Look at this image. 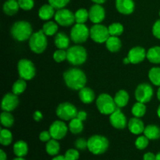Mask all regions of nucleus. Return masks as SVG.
Returning <instances> with one entry per match:
<instances>
[{"label":"nucleus","mask_w":160,"mask_h":160,"mask_svg":"<svg viewBox=\"0 0 160 160\" xmlns=\"http://www.w3.org/2000/svg\"><path fill=\"white\" fill-rule=\"evenodd\" d=\"M67 61L73 66H81L86 62L88 53L85 48L80 45L71 46L67 50Z\"/></svg>","instance_id":"obj_4"},{"label":"nucleus","mask_w":160,"mask_h":160,"mask_svg":"<svg viewBox=\"0 0 160 160\" xmlns=\"http://www.w3.org/2000/svg\"><path fill=\"white\" fill-rule=\"evenodd\" d=\"M159 17H160V10H159Z\"/></svg>","instance_id":"obj_58"},{"label":"nucleus","mask_w":160,"mask_h":160,"mask_svg":"<svg viewBox=\"0 0 160 160\" xmlns=\"http://www.w3.org/2000/svg\"><path fill=\"white\" fill-rule=\"evenodd\" d=\"M92 2H93L94 3H95V4H100V5H102V4H103V3L105 2L106 1V0H92Z\"/></svg>","instance_id":"obj_52"},{"label":"nucleus","mask_w":160,"mask_h":160,"mask_svg":"<svg viewBox=\"0 0 160 160\" xmlns=\"http://www.w3.org/2000/svg\"><path fill=\"white\" fill-rule=\"evenodd\" d=\"M29 47L31 51L37 54H41L43 52L48 45L47 36L42 30L33 33L32 35L29 38Z\"/></svg>","instance_id":"obj_5"},{"label":"nucleus","mask_w":160,"mask_h":160,"mask_svg":"<svg viewBox=\"0 0 160 160\" xmlns=\"http://www.w3.org/2000/svg\"><path fill=\"white\" fill-rule=\"evenodd\" d=\"M56 115L60 120L69 121L77 117L78 115V109L70 102L61 103L56 108Z\"/></svg>","instance_id":"obj_9"},{"label":"nucleus","mask_w":160,"mask_h":160,"mask_svg":"<svg viewBox=\"0 0 160 160\" xmlns=\"http://www.w3.org/2000/svg\"><path fill=\"white\" fill-rule=\"evenodd\" d=\"M146 58L150 62L154 64L160 63V46H153L147 51Z\"/></svg>","instance_id":"obj_28"},{"label":"nucleus","mask_w":160,"mask_h":160,"mask_svg":"<svg viewBox=\"0 0 160 160\" xmlns=\"http://www.w3.org/2000/svg\"><path fill=\"white\" fill-rule=\"evenodd\" d=\"M75 146L79 150H85L88 148V141L84 138H78L75 142Z\"/></svg>","instance_id":"obj_44"},{"label":"nucleus","mask_w":160,"mask_h":160,"mask_svg":"<svg viewBox=\"0 0 160 160\" xmlns=\"http://www.w3.org/2000/svg\"><path fill=\"white\" fill-rule=\"evenodd\" d=\"M154 95V90L149 84L142 83L139 84L135 90V98L137 102L142 103H147L150 102Z\"/></svg>","instance_id":"obj_11"},{"label":"nucleus","mask_w":160,"mask_h":160,"mask_svg":"<svg viewBox=\"0 0 160 160\" xmlns=\"http://www.w3.org/2000/svg\"><path fill=\"white\" fill-rule=\"evenodd\" d=\"M53 6L50 4H44L38 10V17L42 20H49L54 17L56 11Z\"/></svg>","instance_id":"obj_20"},{"label":"nucleus","mask_w":160,"mask_h":160,"mask_svg":"<svg viewBox=\"0 0 160 160\" xmlns=\"http://www.w3.org/2000/svg\"><path fill=\"white\" fill-rule=\"evenodd\" d=\"M42 30L46 36H53L58 31V23L53 21H48L44 23Z\"/></svg>","instance_id":"obj_31"},{"label":"nucleus","mask_w":160,"mask_h":160,"mask_svg":"<svg viewBox=\"0 0 160 160\" xmlns=\"http://www.w3.org/2000/svg\"><path fill=\"white\" fill-rule=\"evenodd\" d=\"M33 118H34V120H35V121L39 122L40 120H42V118H43V115H42V113L40 111H35L34 115H33Z\"/></svg>","instance_id":"obj_48"},{"label":"nucleus","mask_w":160,"mask_h":160,"mask_svg":"<svg viewBox=\"0 0 160 160\" xmlns=\"http://www.w3.org/2000/svg\"><path fill=\"white\" fill-rule=\"evenodd\" d=\"M75 15V22L77 23H85L87 20L89 19V12L84 8H81L78 9Z\"/></svg>","instance_id":"obj_35"},{"label":"nucleus","mask_w":160,"mask_h":160,"mask_svg":"<svg viewBox=\"0 0 160 160\" xmlns=\"http://www.w3.org/2000/svg\"><path fill=\"white\" fill-rule=\"evenodd\" d=\"M152 34L156 38L160 39V19L156 20L152 26Z\"/></svg>","instance_id":"obj_45"},{"label":"nucleus","mask_w":160,"mask_h":160,"mask_svg":"<svg viewBox=\"0 0 160 160\" xmlns=\"http://www.w3.org/2000/svg\"><path fill=\"white\" fill-rule=\"evenodd\" d=\"M65 84L69 88L75 91H80L85 87L87 83V77L84 71L78 68H71L63 73Z\"/></svg>","instance_id":"obj_1"},{"label":"nucleus","mask_w":160,"mask_h":160,"mask_svg":"<svg viewBox=\"0 0 160 160\" xmlns=\"http://www.w3.org/2000/svg\"><path fill=\"white\" fill-rule=\"evenodd\" d=\"M19 105L18 95H15L12 92L7 93L4 95L2 100L1 108L3 111L12 112Z\"/></svg>","instance_id":"obj_15"},{"label":"nucleus","mask_w":160,"mask_h":160,"mask_svg":"<svg viewBox=\"0 0 160 160\" xmlns=\"http://www.w3.org/2000/svg\"><path fill=\"white\" fill-rule=\"evenodd\" d=\"M148 78L154 85L160 87V67H155L148 71Z\"/></svg>","instance_id":"obj_32"},{"label":"nucleus","mask_w":160,"mask_h":160,"mask_svg":"<svg viewBox=\"0 0 160 160\" xmlns=\"http://www.w3.org/2000/svg\"><path fill=\"white\" fill-rule=\"evenodd\" d=\"M147 52L142 47L136 46L131 48L128 54V57L131 63L138 64L144 61L146 58Z\"/></svg>","instance_id":"obj_17"},{"label":"nucleus","mask_w":160,"mask_h":160,"mask_svg":"<svg viewBox=\"0 0 160 160\" xmlns=\"http://www.w3.org/2000/svg\"><path fill=\"white\" fill-rule=\"evenodd\" d=\"M53 59L56 62H62L67 60V52L65 49H58L53 53Z\"/></svg>","instance_id":"obj_40"},{"label":"nucleus","mask_w":160,"mask_h":160,"mask_svg":"<svg viewBox=\"0 0 160 160\" xmlns=\"http://www.w3.org/2000/svg\"><path fill=\"white\" fill-rule=\"evenodd\" d=\"M0 160H7L6 153L2 149L0 150Z\"/></svg>","instance_id":"obj_50"},{"label":"nucleus","mask_w":160,"mask_h":160,"mask_svg":"<svg viewBox=\"0 0 160 160\" xmlns=\"http://www.w3.org/2000/svg\"><path fill=\"white\" fill-rule=\"evenodd\" d=\"M32 27L31 23L24 20H20L13 23L11 28V35L17 42H24L29 40L32 35Z\"/></svg>","instance_id":"obj_2"},{"label":"nucleus","mask_w":160,"mask_h":160,"mask_svg":"<svg viewBox=\"0 0 160 160\" xmlns=\"http://www.w3.org/2000/svg\"><path fill=\"white\" fill-rule=\"evenodd\" d=\"M90 36V29L84 23H75L70 31V39L75 44H82Z\"/></svg>","instance_id":"obj_7"},{"label":"nucleus","mask_w":160,"mask_h":160,"mask_svg":"<svg viewBox=\"0 0 160 160\" xmlns=\"http://www.w3.org/2000/svg\"><path fill=\"white\" fill-rule=\"evenodd\" d=\"M157 98L159 99V101L160 102V87H159V89L157 91Z\"/></svg>","instance_id":"obj_54"},{"label":"nucleus","mask_w":160,"mask_h":160,"mask_svg":"<svg viewBox=\"0 0 160 160\" xmlns=\"http://www.w3.org/2000/svg\"><path fill=\"white\" fill-rule=\"evenodd\" d=\"M17 70L20 78L25 81H30L35 76L36 69L34 63L27 59H20L17 64Z\"/></svg>","instance_id":"obj_8"},{"label":"nucleus","mask_w":160,"mask_h":160,"mask_svg":"<svg viewBox=\"0 0 160 160\" xmlns=\"http://www.w3.org/2000/svg\"><path fill=\"white\" fill-rule=\"evenodd\" d=\"M56 23L62 27L71 26L75 22V15L70 9H57L54 16Z\"/></svg>","instance_id":"obj_12"},{"label":"nucleus","mask_w":160,"mask_h":160,"mask_svg":"<svg viewBox=\"0 0 160 160\" xmlns=\"http://www.w3.org/2000/svg\"><path fill=\"white\" fill-rule=\"evenodd\" d=\"M2 9L6 15L13 16L19 11L20 6L17 0H7L3 4Z\"/></svg>","instance_id":"obj_23"},{"label":"nucleus","mask_w":160,"mask_h":160,"mask_svg":"<svg viewBox=\"0 0 160 160\" xmlns=\"http://www.w3.org/2000/svg\"><path fill=\"white\" fill-rule=\"evenodd\" d=\"M96 106L98 111L104 115H110L117 109L114 98L106 93L98 95L96 99Z\"/></svg>","instance_id":"obj_6"},{"label":"nucleus","mask_w":160,"mask_h":160,"mask_svg":"<svg viewBox=\"0 0 160 160\" xmlns=\"http://www.w3.org/2000/svg\"><path fill=\"white\" fill-rule=\"evenodd\" d=\"M113 98L117 108H123L128 104L129 95L125 90H120L116 93Z\"/></svg>","instance_id":"obj_25"},{"label":"nucleus","mask_w":160,"mask_h":160,"mask_svg":"<svg viewBox=\"0 0 160 160\" xmlns=\"http://www.w3.org/2000/svg\"><path fill=\"white\" fill-rule=\"evenodd\" d=\"M131 112H132L133 116L135 117L141 118V117H144V115L146 112V106H145V103L137 102L133 106L132 109H131Z\"/></svg>","instance_id":"obj_33"},{"label":"nucleus","mask_w":160,"mask_h":160,"mask_svg":"<svg viewBox=\"0 0 160 160\" xmlns=\"http://www.w3.org/2000/svg\"><path fill=\"white\" fill-rule=\"evenodd\" d=\"M52 160H67L64 156H56Z\"/></svg>","instance_id":"obj_51"},{"label":"nucleus","mask_w":160,"mask_h":160,"mask_svg":"<svg viewBox=\"0 0 160 160\" xmlns=\"http://www.w3.org/2000/svg\"><path fill=\"white\" fill-rule=\"evenodd\" d=\"M17 1H18L20 8L23 10L29 11L34 8V0H17Z\"/></svg>","instance_id":"obj_41"},{"label":"nucleus","mask_w":160,"mask_h":160,"mask_svg":"<svg viewBox=\"0 0 160 160\" xmlns=\"http://www.w3.org/2000/svg\"><path fill=\"white\" fill-rule=\"evenodd\" d=\"M79 98L84 104H91L95 100V95L90 88L84 87L79 91Z\"/></svg>","instance_id":"obj_22"},{"label":"nucleus","mask_w":160,"mask_h":160,"mask_svg":"<svg viewBox=\"0 0 160 160\" xmlns=\"http://www.w3.org/2000/svg\"><path fill=\"white\" fill-rule=\"evenodd\" d=\"M12 160H26L25 159H23V157H17L15 159H13Z\"/></svg>","instance_id":"obj_56"},{"label":"nucleus","mask_w":160,"mask_h":160,"mask_svg":"<svg viewBox=\"0 0 160 160\" xmlns=\"http://www.w3.org/2000/svg\"><path fill=\"white\" fill-rule=\"evenodd\" d=\"M156 155L152 152H146L143 156V160H156Z\"/></svg>","instance_id":"obj_47"},{"label":"nucleus","mask_w":160,"mask_h":160,"mask_svg":"<svg viewBox=\"0 0 160 160\" xmlns=\"http://www.w3.org/2000/svg\"><path fill=\"white\" fill-rule=\"evenodd\" d=\"M106 48L111 52H117L120 51L122 47V43L119 37L117 36H109L106 42Z\"/></svg>","instance_id":"obj_24"},{"label":"nucleus","mask_w":160,"mask_h":160,"mask_svg":"<svg viewBox=\"0 0 160 160\" xmlns=\"http://www.w3.org/2000/svg\"><path fill=\"white\" fill-rule=\"evenodd\" d=\"M144 135L146 136L149 140H157L160 138V128L156 125H148L145 128Z\"/></svg>","instance_id":"obj_27"},{"label":"nucleus","mask_w":160,"mask_h":160,"mask_svg":"<svg viewBox=\"0 0 160 160\" xmlns=\"http://www.w3.org/2000/svg\"><path fill=\"white\" fill-rule=\"evenodd\" d=\"M26 88H27L26 81L22 79V78H20V79L17 80V81H16V82H14V84H12V92L17 95H21V94L26 90Z\"/></svg>","instance_id":"obj_37"},{"label":"nucleus","mask_w":160,"mask_h":160,"mask_svg":"<svg viewBox=\"0 0 160 160\" xmlns=\"http://www.w3.org/2000/svg\"><path fill=\"white\" fill-rule=\"evenodd\" d=\"M116 8L123 15H130L134 11L135 4L134 0H116Z\"/></svg>","instance_id":"obj_18"},{"label":"nucleus","mask_w":160,"mask_h":160,"mask_svg":"<svg viewBox=\"0 0 160 160\" xmlns=\"http://www.w3.org/2000/svg\"><path fill=\"white\" fill-rule=\"evenodd\" d=\"M109 122L114 128L119 130L124 129L128 124L126 116L118 108L109 115Z\"/></svg>","instance_id":"obj_14"},{"label":"nucleus","mask_w":160,"mask_h":160,"mask_svg":"<svg viewBox=\"0 0 160 160\" xmlns=\"http://www.w3.org/2000/svg\"><path fill=\"white\" fill-rule=\"evenodd\" d=\"M39 139H40L41 142H48V141H50L52 139L51 134H50L49 131H44L41 132V134H39Z\"/></svg>","instance_id":"obj_46"},{"label":"nucleus","mask_w":160,"mask_h":160,"mask_svg":"<svg viewBox=\"0 0 160 160\" xmlns=\"http://www.w3.org/2000/svg\"><path fill=\"white\" fill-rule=\"evenodd\" d=\"M109 32L110 36H118L121 35L123 32V26L120 23H112L108 27Z\"/></svg>","instance_id":"obj_38"},{"label":"nucleus","mask_w":160,"mask_h":160,"mask_svg":"<svg viewBox=\"0 0 160 160\" xmlns=\"http://www.w3.org/2000/svg\"><path fill=\"white\" fill-rule=\"evenodd\" d=\"M109 140L102 135H93L88 140V149L94 155L104 154L109 148Z\"/></svg>","instance_id":"obj_3"},{"label":"nucleus","mask_w":160,"mask_h":160,"mask_svg":"<svg viewBox=\"0 0 160 160\" xmlns=\"http://www.w3.org/2000/svg\"><path fill=\"white\" fill-rule=\"evenodd\" d=\"M55 45L58 49H68L70 45V38L63 32H59L55 36Z\"/></svg>","instance_id":"obj_21"},{"label":"nucleus","mask_w":160,"mask_h":160,"mask_svg":"<svg viewBox=\"0 0 160 160\" xmlns=\"http://www.w3.org/2000/svg\"><path fill=\"white\" fill-rule=\"evenodd\" d=\"M135 147L139 150H144L148 147L149 144V139L145 135L139 136L135 141Z\"/></svg>","instance_id":"obj_39"},{"label":"nucleus","mask_w":160,"mask_h":160,"mask_svg":"<svg viewBox=\"0 0 160 160\" xmlns=\"http://www.w3.org/2000/svg\"><path fill=\"white\" fill-rule=\"evenodd\" d=\"M0 119H1L2 125L6 128H11L14 123L13 116L10 113V112L3 111L1 113Z\"/></svg>","instance_id":"obj_36"},{"label":"nucleus","mask_w":160,"mask_h":160,"mask_svg":"<svg viewBox=\"0 0 160 160\" xmlns=\"http://www.w3.org/2000/svg\"><path fill=\"white\" fill-rule=\"evenodd\" d=\"M12 142V134L10 131L6 128L1 130L0 133V143L3 146H8Z\"/></svg>","instance_id":"obj_34"},{"label":"nucleus","mask_w":160,"mask_h":160,"mask_svg":"<svg viewBox=\"0 0 160 160\" xmlns=\"http://www.w3.org/2000/svg\"><path fill=\"white\" fill-rule=\"evenodd\" d=\"M157 115H158V117H159V118L160 119V105L157 109Z\"/></svg>","instance_id":"obj_55"},{"label":"nucleus","mask_w":160,"mask_h":160,"mask_svg":"<svg viewBox=\"0 0 160 160\" xmlns=\"http://www.w3.org/2000/svg\"><path fill=\"white\" fill-rule=\"evenodd\" d=\"M156 160H160V152L159 153H157L156 154Z\"/></svg>","instance_id":"obj_57"},{"label":"nucleus","mask_w":160,"mask_h":160,"mask_svg":"<svg viewBox=\"0 0 160 160\" xmlns=\"http://www.w3.org/2000/svg\"><path fill=\"white\" fill-rule=\"evenodd\" d=\"M13 153L17 157H24L28 153V145L24 141H17L13 145Z\"/></svg>","instance_id":"obj_26"},{"label":"nucleus","mask_w":160,"mask_h":160,"mask_svg":"<svg viewBox=\"0 0 160 160\" xmlns=\"http://www.w3.org/2000/svg\"><path fill=\"white\" fill-rule=\"evenodd\" d=\"M45 150H46V152L49 156H57L59 152V150H60V145H59V143L58 142V140L52 138L51 140L46 142Z\"/></svg>","instance_id":"obj_29"},{"label":"nucleus","mask_w":160,"mask_h":160,"mask_svg":"<svg viewBox=\"0 0 160 160\" xmlns=\"http://www.w3.org/2000/svg\"><path fill=\"white\" fill-rule=\"evenodd\" d=\"M68 130L69 127L62 120H56L50 126L49 132L52 138L59 141L65 138Z\"/></svg>","instance_id":"obj_13"},{"label":"nucleus","mask_w":160,"mask_h":160,"mask_svg":"<svg viewBox=\"0 0 160 160\" xmlns=\"http://www.w3.org/2000/svg\"><path fill=\"white\" fill-rule=\"evenodd\" d=\"M123 63H125V64L131 63V62H130V60H129V59H128V57L124 58V59H123Z\"/></svg>","instance_id":"obj_53"},{"label":"nucleus","mask_w":160,"mask_h":160,"mask_svg":"<svg viewBox=\"0 0 160 160\" xmlns=\"http://www.w3.org/2000/svg\"><path fill=\"white\" fill-rule=\"evenodd\" d=\"M69 130L70 132L73 134H78L81 133L84 130V124L82 120H79L78 118L75 117L73 120H70L69 123Z\"/></svg>","instance_id":"obj_30"},{"label":"nucleus","mask_w":160,"mask_h":160,"mask_svg":"<svg viewBox=\"0 0 160 160\" xmlns=\"http://www.w3.org/2000/svg\"><path fill=\"white\" fill-rule=\"evenodd\" d=\"M89 20L93 23H101L106 17V11L103 6L100 4H95L90 8Z\"/></svg>","instance_id":"obj_16"},{"label":"nucleus","mask_w":160,"mask_h":160,"mask_svg":"<svg viewBox=\"0 0 160 160\" xmlns=\"http://www.w3.org/2000/svg\"><path fill=\"white\" fill-rule=\"evenodd\" d=\"M48 4L53 6L56 9H63L70 2V0H48Z\"/></svg>","instance_id":"obj_42"},{"label":"nucleus","mask_w":160,"mask_h":160,"mask_svg":"<svg viewBox=\"0 0 160 160\" xmlns=\"http://www.w3.org/2000/svg\"><path fill=\"white\" fill-rule=\"evenodd\" d=\"M64 156L67 160H78L80 158V153L77 149L70 148L66 152Z\"/></svg>","instance_id":"obj_43"},{"label":"nucleus","mask_w":160,"mask_h":160,"mask_svg":"<svg viewBox=\"0 0 160 160\" xmlns=\"http://www.w3.org/2000/svg\"><path fill=\"white\" fill-rule=\"evenodd\" d=\"M109 36L110 34H109V29L105 25L101 23H95L91 28L90 37L96 43H106Z\"/></svg>","instance_id":"obj_10"},{"label":"nucleus","mask_w":160,"mask_h":160,"mask_svg":"<svg viewBox=\"0 0 160 160\" xmlns=\"http://www.w3.org/2000/svg\"><path fill=\"white\" fill-rule=\"evenodd\" d=\"M77 118L84 121V120H85L86 118H87V112H86L85 111H79V112H78V115H77Z\"/></svg>","instance_id":"obj_49"},{"label":"nucleus","mask_w":160,"mask_h":160,"mask_svg":"<svg viewBox=\"0 0 160 160\" xmlns=\"http://www.w3.org/2000/svg\"><path fill=\"white\" fill-rule=\"evenodd\" d=\"M128 125L130 132L135 135H139L144 133V131H145V127L144 122L138 117H134L131 118L128 122Z\"/></svg>","instance_id":"obj_19"}]
</instances>
